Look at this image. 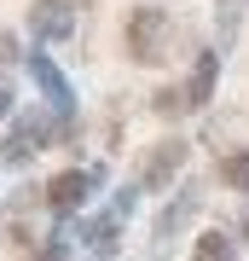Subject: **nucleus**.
<instances>
[{"mask_svg": "<svg viewBox=\"0 0 249 261\" xmlns=\"http://www.w3.org/2000/svg\"><path fill=\"white\" fill-rule=\"evenodd\" d=\"M168 35H174V18H168L162 6H139V12H128L122 47H128L133 64H157V58L168 53Z\"/></svg>", "mask_w": 249, "mask_h": 261, "instance_id": "nucleus-1", "label": "nucleus"}, {"mask_svg": "<svg viewBox=\"0 0 249 261\" xmlns=\"http://www.w3.org/2000/svg\"><path fill=\"white\" fill-rule=\"evenodd\" d=\"M185 151H191L185 140H157V145L145 151V163H139V186H145V192H162L168 180L185 168Z\"/></svg>", "mask_w": 249, "mask_h": 261, "instance_id": "nucleus-2", "label": "nucleus"}, {"mask_svg": "<svg viewBox=\"0 0 249 261\" xmlns=\"http://www.w3.org/2000/svg\"><path fill=\"white\" fill-rule=\"evenodd\" d=\"M29 29H35V35H52V41H64L70 29H75V12H70V0H35V6H29Z\"/></svg>", "mask_w": 249, "mask_h": 261, "instance_id": "nucleus-3", "label": "nucleus"}, {"mask_svg": "<svg viewBox=\"0 0 249 261\" xmlns=\"http://www.w3.org/2000/svg\"><path fill=\"white\" fill-rule=\"evenodd\" d=\"M87 186H93V174L70 168V174H58L52 186H46V203H52L58 215H70V209H81V203H87Z\"/></svg>", "mask_w": 249, "mask_h": 261, "instance_id": "nucleus-4", "label": "nucleus"}, {"mask_svg": "<svg viewBox=\"0 0 249 261\" xmlns=\"http://www.w3.org/2000/svg\"><path fill=\"white\" fill-rule=\"evenodd\" d=\"M214 75H220V53H197V70H191V87H185V105H209Z\"/></svg>", "mask_w": 249, "mask_h": 261, "instance_id": "nucleus-5", "label": "nucleus"}, {"mask_svg": "<svg viewBox=\"0 0 249 261\" xmlns=\"http://www.w3.org/2000/svg\"><path fill=\"white\" fill-rule=\"evenodd\" d=\"M29 70H35V82L46 87V99H52V105H58V111H70V87H64V75H58L52 64H46V58H41V53H35V58H29Z\"/></svg>", "mask_w": 249, "mask_h": 261, "instance_id": "nucleus-6", "label": "nucleus"}, {"mask_svg": "<svg viewBox=\"0 0 249 261\" xmlns=\"http://www.w3.org/2000/svg\"><path fill=\"white\" fill-rule=\"evenodd\" d=\"M197 203H203V192H185L174 209H162V221H157V238H174V226H185L197 215Z\"/></svg>", "mask_w": 249, "mask_h": 261, "instance_id": "nucleus-7", "label": "nucleus"}, {"mask_svg": "<svg viewBox=\"0 0 249 261\" xmlns=\"http://www.w3.org/2000/svg\"><path fill=\"white\" fill-rule=\"evenodd\" d=\"M220 180H226V186H238V192H249V151L220 157Z\"/></svg>", "mask_w": 249, "mask_h": 261, "instance_id": "nucleus-8", "label": "nucleus"}, {"mask_svg": "<svg viewBox=\"0 0 249 261\" xmlns=\"http://www.w3.org/2000/svg\"><path fill=\"white\" fill-rule=\"evenodd\" d=\"M191 255H197V261H232V238H226V232H203Z\"/></svg>", "mask_w": 249, "mask_h": 261, "instance_id": "nucleus-9", "label": "nucleus"}, {"mask_svg": "<svg viewBox=\"0 0 249 261\" xmlns=\"http://www.w3.org/2000/svg\"><path fill=\"white\" fill-rule=\"evenodd\" d=\"M151 111H157V116H180L185 111V93H180V87H162V93L151 99Z\"/></svg>", "mask_w": 249, "mask_h": 261, "instance_id": "nucleus-10", "label": "nucleus"}, {"mask_svg": "<svg viewBox=\"0 0 249 261\" xmlns=\"http://www.w3.org/2000/svg\"><path fill=\"white\" fill-rule=\"evenodd\" d=\"M214 6H220V41H226L232 29H238V12L249 6V0H214Z\"/></svg>", "mask_w": 249, "mask_h": 261, "instance_id": "nucleus-11", "label": "nucleus"}, {"mask_svg": "<svg viewBox=\"0 0 249 261\" xmlns=\"http://www.w3.org/2000/svg\"><path fill=\"white\" fill-rule=\"evenodd\" d=\"M12 111V93H6V87H0V116H6Z\"/></svg>", "mask_w": 249, "mask_h": 261, "instance_id": "nucleus-12", "label": "nucleus"}, {"mask_svg": "<svg viewBox=\"0 0 249 261\" xmlns=\"http://www.w3.org/2000/svg\"><path fill=\"white\" fill-rule=\"evenodd\" d=\"M35 261H58V244H52V250H41V255H35Z\"/></svg>", "mask_w": 249, "mask_h": 261, "instance_id": "nucleus-13", "label": "nucleus"}]
</instances>
